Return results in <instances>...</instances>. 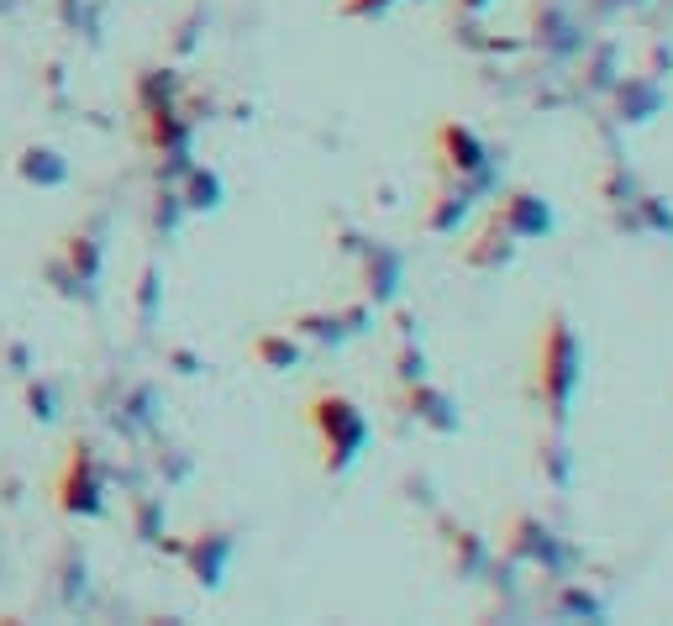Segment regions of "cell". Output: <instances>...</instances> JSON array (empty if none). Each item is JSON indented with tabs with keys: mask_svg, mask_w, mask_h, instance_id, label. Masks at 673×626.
<instances>
[{
	"mask_svg": "<svg viewBox=\"0 0 673 626\" xmlns=\"http://www.w3.org/2000/svg\"><path fill=\"white\" fill-rule=\"evenodd\" d=\"M463 6H484V0H463Z\"/></svg>",
	"mask_w": 673,
	"mask_h": 626,
	"instance_id": "277c9868",
	"label": "cell"
},
{
	"mask_svg": "<svg viewBox=\"0 0 673 626\" xmlns=\"http://www.w3.org/2000/svg\"><path fill=\"white\" fill-rule=\"evenodd\" d=\"M574 380H579V347H574V332L563 322L548 326V343H542V390L553 401V416H563V405L574 395Z\"/></svg>",
	"mask_w": 673,
	"mask_h": 626,
	"instance_id": "6da1fadb",
	"label": "cell"
},
{
	"mask_svg": "<svg viewBox=\"0 0 673 626\" xmlns=\"http://www.w3.org/2000/svg\"><path fill=\"white\" fill-rule=\"evenodd\" d=\"M442 148L453 153L448 163H458V169H479V142L469 138L463 127H448V132H442Z\"/></svg>",
	"mask_w": 673,
	"mask_h": 626,
	"instance_id": "3957f363",
	"label": "cell"
},
{
	"mask_svg": "<svg viewBox=\"0 0 673 626\" xmlns=\"http://www.w3.org/2000/svg\"><path fill=\"white\" fill-rule=\"evenodd\" d=\"M317 422H321V432H327V447L336 453L332 464H348V458L358 453V443H363V416H358L342 395H321V401H317Z\"/></svg>",
	"mask_w": 673,
	"mask_h": 626,
	"instance_id": "7a4b0ae2",
	"label": "cell"
}]
</instances>
